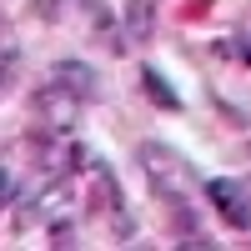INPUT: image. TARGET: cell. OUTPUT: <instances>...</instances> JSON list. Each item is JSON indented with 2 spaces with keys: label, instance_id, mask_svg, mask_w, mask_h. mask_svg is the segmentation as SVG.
Segmentation results:
<instances>
[{
  "label": "cell",
  "instance_id": "3",
  "mask_svg": "<svg viewBox=\"0 0 251 251\" xmlns=\"http://www.w3.org/2000/svg\"><path fill=\"white\" fill-rule=\"evenodd\" d=\"M75 116H80V100H75L66 86H55L50 75L30 91V121H46V126H60V131H71Z\"/></svg>",
  "mask_w": 251,
  "mask_h": 251
},
{
  "label": "cell",
  "instance_id": "2",
  "mask_svg": "<svg viewBox=\"0 0 251 251\" xmlns=\"http://www.w3.org/2000/svg\"><path fill=\"white\" fill-rule=\"evenodd\" d=\"M206 201H211V211L231 226V231H251V191L241 181H226V176H211L201 186Z\"/></svg>",
  "mask_w": 251,
  "mask_h": 251
},
{
  "label": "cell",
  "instance_id": "7",
  "mask_svg": "<svg viewBox=\"0 0 251 251\" xmlns=\"http://www.w3.org/2000/svg\"><path fill=\"white\" fill-rule=\"evenodd\" d=\"M156 201L166 206V231H171V241H186V236H196V231H201V216H196V206L186 201V196L176 191V186H171V191H161Z\"/></svg>",
  "mask_w": 251,
  "mask_h": 251
},
{
  "label": "cell",
  "instance_id": "10",
  "mask_svg": "<svg viewBox=\"0 0 251 251\" xmlns=\"http://www.w3.org/2000/svg\"><path fill=\"white\" fill-rule=\"evenodd\" d=\"M211 55H226V60H241V66H251V30L226 35V40H211Z\"/></svg>",
  "mask_w": 251,
  "mask_h": 251
},
{
  "label": "cell",
  "instance_id": "9",
  "mask_svg": "<svg viewBox=\"0 0 251 251\" xmlns=\"http://www.w3.org/2000/svg\"><path fill=\"white\" fill-rule=\"evenodd\" d=\"M156 5L161 0H126L121 5V30H126L131 46H146L156 35Z\"/></svg>",
  "mask_w": 251,
  "mask_h": 251
},
{
  "label": "cell",
  "instance_id": "1",
  "mask_svg": "<svg viewBox=\"0 0 251 251\" xmlns=\"http://www.w3.org/2000/svg\"><path fill=\"white\" fill-rule=\"evenodd\" d=\"M91 181H96V191H91V211H106L111 236H116V241H131V236H136V216H131V206H126L121 176L111 171L106 156H91Z\"/></svg>",
  "mask_w": 251,
  "mask_h": 251
},
{
  "label": "cell",
  "instance_id": "4",
  "mask_svg": "<svg viewBox=\"0 0 251 251\" xmlns=\"http://www.w3.org/2000/svg\"><path fill=\"white\" fill-rule=\"evenodd\" d=\"M136 166H141L146 186H151V196H161V191H171V181L181 171V151H171L166 141H141L136 146Z\"/></svg>",
  "mask_w": 251,
  "mask_h": 251
},
{
  "label": "cell",
  "instance_id": "5",
  "mask_svg": "<svg viewBox=\"0 0 251 251\" xmlns=\"http://www.w3.org/2000/svg\"><path fill=\"white\" fill-rule=\"evenodd\" d=\"M50 80H55V86H66V91L80 100V106L100 100V75H96V66H91V60H75V55L55 60V66H50Z\"/></svg>",
  "mask_w": 251,
  "mask_h": 251
},
{
  "label": "cell",
  "instance_id": "15",
  "mask_svg": "<svg viewBox=\"0 0 251 251\" xmlns=\"http://www.w3.org/2000/svg\"><path fill=\"white\" fill-rule=\"evenodd\" d=\"M176 246H181V251H211L216 241L206 236V231H196V236H186V241H176Z\"/></svg>",
  "mask_w": 251,
  "mask_h": 251
},
{
  "label": "cell",
  "instance_id": "11",
  "mask_svg": "<svg viewBox=\"0 0 251 251\" xmlns=\"http://www.w3.org/2000/svg\"><path fill=\"white\" fill-rule=\"evenodd\" d=\"M75 236H80V231H75L71 216H50V221H46V241H50V251H71Z\"/></svg>",
  "mask_w": 251,
  "mask_h": 251
},
{
  "label": "cell",
  "instance_id": "12",
  "mask_svg": "<svg viewBox=\"0 0 251 251\" xmlns=\"http://www.w3.org/2000/svg\"><path fill=\"white\" fill-rule=\"evenodd\" d=\"M15 71H20V40H15L10 25H5V50H0V80H5V91L15 86Z\"/></svg>",
  "mask_w": 251,
  "mask_h": 251
},
{
  "label": "cell",
  "instance_id": "13",
  "mask_svg": "<svg viewBox=\"0 0 251 251\" xmlns=\"http://www.w3.org/2000/svg\"><path fill=\"white\" fill-rule=\"evenodd\" d=\"M30 10H35V20H46V25H55V20L66 15V0H30Z\"/></svg>",
  "mask_w": 251,
  "mask_h": 251
},
{
  "label": "cell",
  "instance_id": "8",
  "mask_svg": "<svg viewBox=\"0 0 251 251\" xmlns=\"http://www.w3.org/2000/svg\"><path fill=\"white\" fill-rule=\"evenodd\" d=\"M136 80H141V96L151 100L156 111H171V116H181V111H186L181 91H176V86H171V80H166L156 66H141V71H136Z\"/></svg>",
  "mask_w": 251,
  "mask_h": 251
},
{
  "label": "cell",
  "instance_id": "6",
  "mask_svg": "<svg viewBox=\"0 0 251 251\" xmlns=\"http://www.w3.org/2000/svg\"><path fill=\"white\" fill-rule=\"evenodd\" d=\"M80 15H86V25L111 46V55H131V40H126L121 20H116V10L106 5V0H80Z\"/></svg>",
  "mask_w": 251,
  "mask_h": 251
},
{
  "label": "cell",
  "instance_id": "14",
  "mask_svg": "<svg viewBox=\"0 0 251 251\" xmlns=\"http://www.w3.org/2000/svg\"><path fill=\"white\" fill-rule=\"evenodd\" d=\"M211 106H216V111H221L226 121H231V126H246V111H236V106H231V100H221L216 91H211Z\"/></svg>",
  "mask_w": 251,
  "mask_h": 251
}]
</instances>
